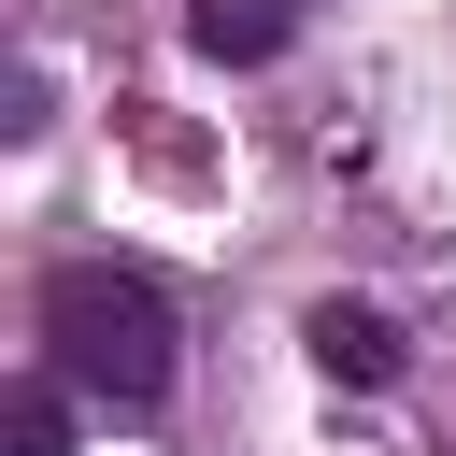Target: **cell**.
<instances>
[{
  "mask_svg": "<svg viewBox=\"0 0 456 456\" xmlns=\"http://www.w3.org/2000/svg\"><path fill=\"white\" fill-rule=\"evenodd\" d=\"M43 342H57V370H71L86 399H114V413H157V399H171V299H157L142 271H114V256H71V271L43 285Z\"/></svg>",
  "mask_w": 456,
  "mask_h": 456,
  "instance_id": "cell-1",
  "label": "cell"
},
{
  "mask_svg": "<svg viewBox=\"0 0 456 456\" xmlns=\"http://www.w3.org/2000/svg\"><path fill=\"white\" fill-rule=\"evenodd\" d=\"M185 43H200L214 71H271V57L299 43V0H185Z\"/></svg>",
  "mask_w": 456,
  "mask_h": 456,
  "instance_id": "cell-2",
  "label": "cell"
},
{
  "mask_svg": "<svg viewBox=\"0 0 456 456\" xmlns=\"http://www.w3.org/2000/svg\"><path fill=\"white\" fill-rule=\"evenodd\" d=\"M314 370L328 385H399V328L370 299H314Z\"/></svg>",
  "mask_w": 456,
  "mask_h": 456,
  "instance_id": "cell-3",
  "label": "cell"
},
{
  "mask_svg": "<svg viewBox=\"0 0 456 456\" xmlns=\"http://www.w3.org/2000/svg\"><path fill=\"white\" fill-rule=\"evenodd\" d=\"M0 456H71V399H57V385H14V413H0Z\"/></svg>",
  "mask_w": 456,
  "mask_h": 456,
  "instance_id": "cell-4",
  "label": "cell"
}]
</instances>
